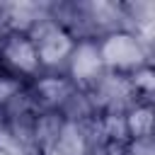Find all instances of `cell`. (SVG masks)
I'll use <instances>...</instances> for the list:
<instances>
[{
  "label": "cell",
  "mask_w": 155,
  "mask_h": 155,
  "mask_svg": "<svg viewBox=\"0 0 155 155\" xmlns=\"http://www.w3.org/2000/svg\"><path fill=\"white\" fill-rule=\"evenodd\" d=\"M99 56H102L104 68H111V70L133 73L136 68L145 65V48H143L140 39L131 31L107 34L99 44Z\"/></svg>",
  "instance_id": "cell-1"
},
{
  "label": "cell",
  "mask_w": 155,
  "mask_h": 155,
  "mask_svg": "<svg viewBox=\"0 0 155 155\" xmlns=\"http://www.w3.org/2000/svg\"><path fill=\"white\" fill-rule=\"evenodd\" d=\"M34 46H36V56H39V63L46 65V68H53L63 61H68L75 41L73 36L56 22H44L36 27L34 34H29Z\"/></svg>",
  "instance_id": "cell-2"
},
{
  "label": "cell",
  "mask_w": 155,
  "mask_h": 155,
  "mask_svg": "<svg viewBox=\"0 0 155 155\" xmlns=\"http://www.w3.org/2000/svg\"><path fill=\"white\" fill-rule=\"evenodd\" d=\"M0 56L12 70H17L22 75H36L41 68L36 46H34L31 36L24 31H10L0 44Z\"/></svg>",
  "instance_id": "cell-3"
},
{
  "label": "cell",
  "mask_w": 155,
  "mask_h": 155,
  "mask_svg": "<svg viewBox=\"0 0 155 155\" xmlns=\"http://www.w3.org/2000/svg\"><path fill=\"white\" fill-rule=\"evenodd\" d=\"M68 68H70V78L78 85H90V82L99 80V75L104 70V63L99 56V44H94L90 39L78 41L68 56Z\"/></svg>",
  "instance_id": "cell-4"
},
{
  "label": "cell",
  "mask_w": 155,
  "mask_h": 155,
  "mask_svg": "<svg viewBox=\"0 0 155 155\" xmlns=\"http://www.w3.org/2000/svg\"><path fill=\"white\" fill-rule=\"evenodd\" d=\"M124 124H126V133L131 136V140L150 138V133H153V107L150 104H136L124 116Z\"/></svg>",
  "instance_id": "cell-5"
},
{
  "label": "cell",
  "mask_w": 155,
  "mask_h": 155,
  "mask_svg": "<svg viewBox=\"0 0 155 155\" xmlns=\"http://www.w3.org/2000/svg\"><path fill=\"white\" fill-rule=\"evenodd\" d=\"M128 82H131V87H133L136 92L150 94V92H153V87H155V73H153V68L145 63V65L136 68V70L128 75Z\"/></svg>",
  "instance_id": "cell-6"
},
{
  "label": "cell",
  "mask_w": 155,
  "mask_h": 155,
  "mask_svg": "<svg viewBox=\"0 0 155 155\" xmlns=\"http://www.w3.org/2000/svg\"><path fill=\"white\" fill-rule=\"evenodd\" d=\"M19 90H22V82L15 75H0V107L7 104L12 97H17Z\"/></svg>",
  "instance_id": "cell-7"
},
{
  "label": "cell",
  "mask_w": 155,
  "mask_h": 155,
  "mask_svg": "<svg viewBox=\"0 0 155 155\" xmlns=\"http://www.w3.org/2000/svg\"><path fill=\"white\" fill-rule=\"evenodd\" d=\"M126 155H155L150 138H143V140H131V145H128Z\"/></svg>",
  "instance_id": "cell-8"
},
{
  "label": "cell",
  "mask_w": 155,
  "mask_h": 155,
  "mask_svg": "<svg viewBox=\"0 0 155 155\" xmlns=\"http://www.w3.org/2000/svg\"><path fill=\"white\" fill-rule=\"evenodd\" d=\"M0 155H24L17 145H12V143H2L0 145Z\"/></svg>",
  "instance_id": "cell-9"
}]
</instances>
